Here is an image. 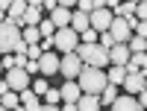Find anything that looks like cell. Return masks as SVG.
I'll list each match as a JSON object with an SVG mask.
<instances>
[{
	"label": "cell",
	"mask_w": 147,
	"mask_h": 111,
	"mask_svg": "<svg viewBox=\"0 0 147 111\" xmlns=\"http://www.w3.org/2000/svg\"><path fill=\"white\" fill-rule=\"evenodd\" d=\"M3 53H9V56L27 53V41H24V35H21V27L12 23V21L0 23V56Z\"/></svg>",
	"instance_id": "obj_1"
},
{
	"label": "cell",
	"mask_w": 147,
	"mask_h": 111,
	"mask_svg": "<svg viewBox=\"0 0 147 111\" xmlns=\"http://www.w3.org/2000/svg\"><path fill=\"white\" fill-rule=\"evenodd\" d=\"M77 85L82 88V94L100 96L106 91V85H109V76H106V70H100V67H82V73L77 76Z\"/></svg>",
	"instance_id": "obj_2"
},
{
	"label": "cell",
	"mask_w": 147,
	"mask_h": 111,
	"mask_svg": "<svg viewBox=\"0 0 147 111\" xmlns=\"http://www.w3.org/2000/svg\"><path fill=\"white\" fill-rule=\"evenodd\" d=\"M77 56L82 58V64L85 67H109V64H112V61H109V50H106V47L103 44H80L77 47Z\"/></svg>",
	"instance_id": "obj_3"
},
{
	"label": "cell",
	"mask_w": 147,
	"mask_h": 111,
	"mask_svg": "<svg viewBox=\"0 0 147 111\" xmlns=\"http://www.w3.org/2000/svg\"><path fill=\"white\" fill-rule=\"evenodd\" d=\"M80 44H82V41H80V32H74L71 27L56 29V35H53V47H56L59 53H77Z\"/></svg>",
	"instance_id": "obj_4"
},
{
	"label": "cell",
	"mask_w": 147,
	"mask_h": 111,
	"mask_svg": "<svg viewBox=\"0 0 147 111\" xmlns=\"http://www.w3.org/2000/svg\"><path fill=\"white\" fill-rule=\"evenodd\" d=\"M82 58L77 56V53H65L62 56V61H59V73H62L65 79H77L80 73H82Z\"/></svg>",
	"instance_id": "obj_5"
},
{
	"label": "cell",
	"mask_w": 147,
	"mask_h": 111,
	"mask_svg": "<svg viewBox=\"0 0 147 111\" xmlns=\"http://www.w3.org/2000/svg\"><path fill=\"white\" fill-rule=\"evenodd\" d=\"M3 82H6L9 91H18V94H21V91L30 88V73L24 70V67H12V70H6V79H3Z\"/></svg>",
	"instance_id": "obj_6"
},
{
	"label": "cell",
	"mask_w": 147,
	"mask_h": 111,
	"mask_svg": "<svg viewBox=\"0 0 147 111\" xmlns=\"http://www.w3.org/2000/svg\"><path fill=\"white\" fill-rule=\"evenodd\" d=\"M88 21H91V29L103 35V32H109V27H112L115 15H112V9H94L91 15H88Z\"/></svg>",
	"instance_id": "obj_7"
},
{
	"label": "cell",
	"mask_w": 147,
	"mask_h": 111,
	"mask_svg": "<svg viewBox=\"0 0 147 111\" xmlns=\"http://www.w3.org/2000/svg\"><path fill=\"white\" fill-rule=\"evenodd\" d=\"M109 35L115 38V44H127L136 32H132V27H129V21H127V18H115V21H112V27H109Z\"/></svg>",
	"instance_id": "obj_8"
},
{
	"label": "cell",
	"mask_w": 147,
	"mask_h": 111,
	"mask_svg": "<svg viewBox=\"0 0 147 111\" xmlns=\"http://www.w3.org/2000/svg\"><path fill=\"white\" fill-rule=\"evenodd\" d=\"M59 61H62V58H59L53 50H50V53H41V58H38L41 76H56V73H59Z\"/></svg>",
	"instance_id": "obj_9"
},
{
	"label": "cell",
	"mask_w": 147,
	"mask_h": 111,
	"mask_svg": "<svg viewBox=\"0 0 147 111\" xmlns=\"http://www.w3.org/2000/svg\"><path fill=\"white\" fill-rule=\"evenodd\" d=\"M124 94H129V96H138L141 91H144V73H127V79H124Z\"/></svg>",
	"instance_id": "obj_10"
},
{
	"label": "cell",
	"mask_w": 147,
	"mask_h": 111,
	"mask_svg": "<svg viewBox=\"0 0 147 111\" xmlns=\"http://www.w3.org/2000/svg\"><path fill=\"white\" fill-rule=\"evenodd\" d=\"M112 111H144L141 108V102H138V96H129V94H124V96H118V100L109 105Z\"/></svg>",
	"instance_id": "obj_11"
},
{
	"label": "cell",
	"mask_w": 147,
	"mask_h": 111,
	"mask_svg": "<svg viewBox=\"0 0 147 111\" xmlns=\"http://www.w3.org/2000/svg\"><path fill=\"white\" fill-rule=\"evenodd\" d=\"M129 58H132V53H129V47H127V44H115L112 50H109V61H112V64L127 67V64H129Z\"/></svg>",
	"instance_id": "obj_12"
},
{
	"label": "cell",
	"mask_w": 147,
	"mask_h": 111,
	"mask_svg": "<svg viewBox=\"0 0 147 111\" xmlns=\"http://www.w3.org/2000/svg\"><path fill=\"white\" fill-rule=\"evenodd\" d=\"M59 91H62V102H80V96H82V88L74 79H68Z\"/></svg>",
	"instance_id": "obj_13"
},
{
	"label": "cell",
	"mask_w": 147,
	"mask_h": 111,
	"mask_svg": "<svg viewBox=\"0 0 147 111\" xmlns=\"http://www.w3.org/2000/svg\"><path fill=\"white\" fill-rule=\"evenodd\" d=\"M71 15H74L71 9L59 6V9H53V12H50V21L56 23V29H65V27H71Z\"/></svg>",
	"instance_id": "obj_14"
},
{
	"label": "cell",
	"mask_w": 147,
	"mask_h": 111,
	"mask_svg": "<svg viewBox=\"0 0 147 111\" xmlns=\"http://www.w3.org/2000/svg\"><path fill=\"white\" fill-rule=\"evenodd\" d=\"M71 29H74V32H80V35H82L85 29H91V21H88V15L77 9V12L71 15Z\"/></svg>",
	"instance_id": "obj_15"
},
{
	"label": "cell",
	"mask_w": 147,
	"mask_h": 111,
	"mask_svg": "<svg viewBox=\"0 0 147 111\" xmlns=\"http://www.w3.org/2000/svg\"><path fill=\"white\" fill-rule=\"evenodd\" d=\"M30 9V3L27 0H15V3L9 6V12H6V21H12V23H21V18H24V12Z\"/></svg>",
	"instance_id": "obj_16"
},
{
	"label": "cell",
	"mask_w": 147,
	"mask_h": 111,
	"mask_svg": "<svg viewBox=\"0 0 147 111\" xmlns=\"http://www.w3.org/2000/svg\"><path fill=\"white\" fill-rule=\"evenodd\" d=\"M100 96H94V94H82L80 96V102H77V111H100Z\"/></svg>",
	"instance_id": "obj_17"
},
{
	"label": "cell",
	"mask_w": 147,
	"mask_h": 111,
	"mask_svg": "<svg viewBox=\"0 0 147 111\" xmlns=\"http://www.w3.org/2000/svg\"><path fill=\"white\" fill-rule=\"evenodd\" d=\"M106 76H109V85H124V79H127V67H121V64H109V70H106Z\"/></svg>",
	"instance_id": "obj_18"
},
{
	"label": "cell",
	"mask_w": 147,
	"mask_h": 111,
	"mask_svg": "<svg viewBox=\"0 0 147 111\" xmlns=\"http://www.w3.org/2000/svg\"><path fill=\"white\" fill-rule=\"evenodd\" d=\"M21 23H24V27H38V23H41V9L38 6H30L27 12H24ZM21 23H18V27H21Z\"/></svg>",
	"instance_id": "obj_19"
},
{
	"label": "cell",
	"mask_w": 147,
	"mask_h": 111,
	"mask_svg": "<svg viewBox=\"0 0 147 111\" xmlns=\"http://www.w3.org/2000/svg\"><path fill=\"white\" fill-rule=\"evenodd\" d=\"M0 105L9 108V111H15L21 105V94L18 91H3V94H0Z\"/></svg>",
	"instance_id": "obj_20"
},
{
	"label": "cell",
	"mask_w": 147,
	"mask_h": 111,
	"mask_svg": "<svg viewBox=\"0 0 147 111\" xmlns=\"http://www.w3.org/2000/svg\"><path fill=\"white\" fill-rule=\"evenodd\" d=\"M21 105L30 108V111H38V108H41V96H35V94L27 88V91H21Z\"/></svg>",
	"instance_id": "obj_21"
},
{
	"label": "cell",
	"mask_w": 147,
	"mask_h": 111,
	"mask_svg": "<svg viewBox=\"0 0 147 111\" xmlns=\"http://www.w3.org/2000/svg\"><path fill=\"white\" fill-rule=\"evenodd\" d=\"M118 96H121V94H118V85H106V91L100 94V105H112Z\"/></svg>",
	"instance_id": "obj_22"
},
{
	"label": "cell",
	"mask_w": 147,
	"mask_h": 111,
	"mask_svg": "<svg viewBox=\"0 0 147 111\" xmlns=\"http://www.w3.org/2000/svg\"><path fill=\"white\" fill-rule=\"evenodd\" d=\"M129 53H147V38H141V35H132V38L127 41Z\"/></svg>",
	"instance_id": "obj_23"
},
{
	"label": "cell",
	"mask_w": 147,
	"mask_h": 111,
	"mask_svg": "<svg viewBox=\"0 0 147 111\" xmlns=\"http://www.w3.org/2000/svg\"><path fill=\"white\" fill-rule=\"evenodd\" d=\"M38 32H41V38H53V35H56V23H53L50 18H41Z\"/></svg>",
	"instance_id": "obj_24"
},
{
	"label": "cell",
	"mask_w": 147,
	"mask_h": 111,
	"mask_svg": "<svg viewBox=\"0 0 147 111\" xmlns=\"http://www.w3.org/2000/svg\"><path fill=\"white\" fill-rule=\"evenodd\" d=\"M21 35H24V41H27V47H30V44H41V32H38V27H27Z\"/></svg>",
	"instance_id": "obj_25"
},
{
	"label": "cell",
	"mask_w": 147,
	"mask_h": 111,
	"mask_svg": "<svg viewBox=\"0 0 147 111\" xmlns=\"http://www.w3.org/2000/svg\"><path fill=\"white\" fill-rule=\"evenodd\" d=\"M30 91H32L35 96H44L47 91H50V85H47V79H35V82L30 85Z\"/></svg>",
	"instance_id": "obj_26"
},
{
	"label": "cell",
	"mask_w": 147,
	"mask_h": 111,
	"mask_svg": "<svg viewBox=\"0 0 147 111\" xmlns=\"http://www.w3.org/2000/svg\"><path fill=\"white\" fill-rule=\"evenodd\" d=\"M44 100H47V105H59V102H62V91H59V88H50V91L44 94Z\"/></svg>",
	"instance_id": "obj_27"
},
{
	"label": "cell",
	"mask_w": 147,
	"mask_h": 111,
	"mask_svg": "<svg viewBox=\"0 0 147 111\" xmlns=\"http://www.w3.org/2000/svg\"><path fill=\"white\" fill-rule=\"evenodd\" d=\"M77 9L85 12V15H91V12H94V0H77Z\"/></svg>",
	"instance_id": "obj_28"
},
{
	"label": "cell",
	"mask_w": 147,
	"mask_h": 111,
	"mask_svg": "<svg viewBox=\"0 0 147 111\" xmlns=\"http://www.w3.org/2000/svg\"><path fill=\"white\" fill-rule=\"evenodd\" d=\"M97 35H100V32H94V29H85V32L80 35V41H82V44H94V41H97Z\"/></svg>",
	"instance_id": "obj_29"
},
{
	"label": "cell",
	"mask_w": 147,
	"mask_h": 111,
	"mask_svg": "<svg viewBox=\"0 0 147 111\" xmlns=\"http://www.w3.org/2000/svg\"><path fill=\"white\" fill-rule=\"evenodd\" d=\"M100 44L106 47V50H112V47H115V38H112L109 32H103V35H100Z\"/></svg>",
	"instance_id": "obj_30"
},
{
	"label": "cell",
	"mask_w": 147,
	"mask_h": 111,
	"mask_svg": "<svg viewBox=\"0 0 147 111\" xmlns=\"http://www.w3.org/2000/svg\"><path fill=\"white\" fill-rule=\"evenodd\" d=\"M27 64H30L27 53H15V67H27Z\"/></svg>",
	"instance_id": "obj_31"
},
{
	"label": "cell",
	"mask_w": 147,
	"mask_h": 111,
	"mask_svg": "<svg viewBox=\"0 0 147 111\" xmlns=\"http://www.w3.org/2000/svg\"><path fill=\"white\" fill-rule=\"evenodd\" d=\"M132 32H136V35H141V38H147V21H138Z\"/></svg>",
	"instance_id": "obj_32"
},
{
	"label": "cell",
	"mask_w": 147,
	"mask_h": 111,
	"mask_svg": "<svg viewBox=\"0 0 147 111\" xmlns=\"http://www.w3.org/2000/svg\"><path fill=\"white\" fill-rule=\"evenodd\" d=\"M136 18H138V21H147V3H138V9H136Z\"/></svg>",
	"instance_id": "obj_33"
},
{
	"label": "cell",
	"mask_w": 147,
	"mask_h": 111,
	"mask_svg": "<svg viewBox=\"0 0 147 111\" xmlns=\"http://www.w3.org/2000/svg\"><path fill=\"white\" fill-rule=\"evenodd\" d=\"M24 70H27V73H30V76H35V73H41V70H38V61H30V64H27V67H24Z\"/></svg>",
	"instance_id": "obj_34"
},
{
	"label": "cell",
	"mask_w": 147,
	"mask_h": 111,
	"mask_svg": "<svg viewBox=\"0 0 147 111\" xmlns=\"http://www.w3.org/2000/svg\"><path fill=\"white\" fill-rule=\"evenodd\" d=\"M47 12H53V9H59V0H44V3H41Z\"/></svg>",
	"instance_id": "obj_35"
},
{
	"label": "cell",
	"mask_w": 147,
	"mask_h": 111,
	"mask_svg": "<svg viewBox=\"0 0 147 111\" xmlns=\"http://www.w3.org/2000/svg\"><path fill=\"white\" fill-rule=\"evenodd\" d=\"M138 102H141V108L147 111V91H141V94H138Z\"/></svg>",
	"instance_id": "obj_36"
},
{
	"label": "cell",
	"mask_w": 147,
	"mask_h": 111,
	"mask_svg": "<svg viewBox=\"0 0 147 111\" xmlns=\"http://www.w3.org/2000/svg\"><path fill=\"white\" fill-rule=\"evenodd\" d=\"M12 3H15V0H0V12H9Z\"/></svg>",
	"instance_id": "obj_37"
},
{
	"label": "cell",
	"mask_w": 147,
	"mask_h": 111,
	"mask_svg": "<svg viewBox=\"0 0 147 111\" xmlns=\"http://www.w3.org/2000/svg\"><path fill=\"white\" fill-rule=\"evenodd\" d=\"M59 6H65V9H74V6H77V0H59Z\"/></svg>",
	"instance_id": "obj_38"
},
{
	"label": "cell",
	"mask_w": 147,
	"mask_h": 111,
	"mask_svg": "<svg viewBox=\"0 0 147 111\" xmlns=\"http://www.w3.org/2000/svg\"><path fill=\"white\" fill-rule=\"evenodd\" d=\"M62 111H77V102H62Z\"/></svg>",
	"instance_id": "obj_39"
},
{
	"label": "cell",
	"mask_w": 147,
	"mask_h": 111,
	"mask_svg": "<svg viewBox=\"0 0 147 111\" xmlns=\"http://www.w3.org/2000/svg\"><path fill=\"white\" fill-rule=\"evenodd\" d=\"M38 111H62V108H59V105H47V102H44V105H41Z\"/></svg>",
	"instance_id": "obj_40"
},
{
	"label": "cell",
	"mask_w": 147,
	"mask_h": 111,
	"mask_svg": "<svg viewBox=\"0 0 147 111\" xmlns=\"http://www.w3.org/2000/svg\"><path fill=\"white\" fill-rule=\"evenodd\" d=\"M121 6V0H106V9H118Z\"/></svg>",
	"instance_id": "obj_41"
},
{
	"label": "cell",
	"mask_w": 147,
	"mask_h": 111,
	"mask_svg": "<svg viewBox=\"0 0 147 111\" xmlns=\"http://www.w3.org/2000/svg\"><path fill=\"white\" fill-rule=\"evenodd\" d=\"M27 3H30V6H38V9H41V3H44V0H27Z\"/></svg>",
	"instance_id": "obj_42"
},
{
	"label": "cell",
	"mask_w": 147,
	"mask_h": 111,
	"mask_svg": "<svg viewBox=\"0 0 147 111\" xmlns=\"http://www.w3.org/2000/svg\"><path fill=\"white\" fill-rule=\"evenodd\" d=\"M3 21H6V12H0V23H3Z\"/></svg>",
	"instance_id": "obj_43"
},
{
	"label": "cell",
	"mask_w": 147,
	"mask_h": 111,
	"mask_svg": "<svg viewBox=\"0 0 147 111\" xmlns=\"http://www.w3.org/2000/svg\"><path fill=\"white\" fill-rule=\"evenodd\" d=\"M15 111H30V108H24V105H18V108H15Z\"/></svg>",
	"instance_id": "obj_44"
},
{
	"label": "cell",
	"mask_w": 147,
	"mask_h": 111,
	"mask_svg": "<svg viewBox=\"0 0 147 111\" xmlns=\"http://www.w3.org/2000/svg\"><path fill=\"white\" fill-rule=\"evenodd\" d=\"M3 70H6V67H3V61H0V73H3Z\"/></svg>",
	"instance_id": "obj_45"
},
{
	"label": "cell",
	"mask_w": 147,
	"mask_h": 111,
	"mask_svg": "<svg viewBox=\"0 0 147 111\" xmlns=\"http://www.w3.org/2000/svg\"><path fill=\"white\" fill-rule=\"evenodd\" d=\"M144 91H147V76H144Z\"/></svg>",
	"instance_id": "obj_46"
},
{
	"label": "cell",
	"mask_w": 147,
	"mask_h": 111,
	"mask_svg": "<svg viewBox=\"0 0 147 111\" xmlns=\"http://www.w3.org/2000/svg\"><path fill=\"white\" fill-rule=\"evenodd\" d=\"M0 111H9V108H3V105H0Z\"/></svg>",
	"instance_id": "obj_47"
},
{
	"label": "cell",
	"mask_w": 147,
	"mask_h": 111,
	"mask_svg": "<svg viewBox=\"0 0 147 111\" xmlns=\"http://www.w3.org/2000/svg\"><path fill=\"white\" fill-rule=\"evenodd\" d=\"M138 3H147V0H138Z\"/></svg>",
	"instance_id": "obj_48"
},
{
	"label": "cell",
	"mask_w": 147,
	"mask_h": 111,
	"mask_svg": "<svg viewBox=\"0 0 147 111\" xmlns=\"http://www.w3.org/2000/svg\"><path fill=\"white\" fill-rule=\"evenodd\" d=\"M144 76H147V70H144Z\"/></svg>",
	"instance_id": "obj_49"
}]
</instances>
